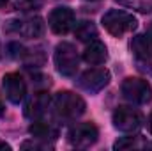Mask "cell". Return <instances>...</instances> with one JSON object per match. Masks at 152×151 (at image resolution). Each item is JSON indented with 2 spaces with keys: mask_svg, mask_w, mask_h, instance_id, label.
<instances>
[{
  "mask_svg": "<svg viewBox=\"0 0 152 151\" xmlns=\"http://www.w3.org/2000/svg\"><path fill=\"white\" fill-rule=\"evenodd\" d=\"M53 112L57 114L60 119H76L85 112L87 103L85 100L71 91H60L53 98Z\"/></svg>",
  "mask_w": 152,
  "mask_h": 151,
  "instance_id": "1",
  "label": "cell"
},
{
  "mask_svg": "<svg viewBox=\"0 0 152 151\" xmlns=\"http://www.w3.org/2000/svg\"><path fill=\"white\" fill-rule=\"evenodd\" d=\"M101 21H103V27L115 38H120L127 32H133L138 27V20L131 13H126L120 9H112V11L104 13Z\"/></svg>",
  "mask_w": 152,
  "mask_h": 151,
  "instance_id": "2",
  "label": "cell"
},
{
  "mask_svg": "<svg viewBox=\"0 0 152 151\" xmlns=\"http://www.w3.org/2000/svg\"><path fill=\"white\" fill-rule=\"evenodd\" d=\"M55 68L60 75L64 76H73L78 71V66H80V57H78V52H76L75 44L67 43V41H62L57 44L55 48Z\"/></svg>",
  "mask_w": 152,
  "mask_h": 151,
  "instance_id": "3",
  "label": "cell"
},
{
  "mask_svg": "<svg viewBox=\"0 0 152 151\" xmlns=\"http://www.w3.org/2000/svg\"><path fill=\"white\" fill-rule=\"evenodd\" d=\"M120 91L127 101L136 103V105H145L152 100V87L145 78L129 76L122 82Z\"/></svg>",
  "mask_w": 152,
  "mask_h": 151,
  "instance_id": "4",
  "label": "cell"
},
{
  "mask_svg": "<svg viewBox=\"0 0 152 151\" xmlns=\"http://www.w3.org/2000/svg\"><path fill=\"white\" fill-rule=\"evenodd\" d=\"M113 126L120 132H138L143 126V115L138 109L133 107H117L113 112Z\"/></svg>",
  "mask_w": 152,
  "mask_h": 151,
  "instance_id": "5",
  "label": "cell"
},
{
  "mask_svg": "<svg viewBox=\"0 0 152 151\" xmlns=\"http://www.w3.org/2000/svg\"><path fill=\"white\" fill-rule=\"evenodd\" d=\"M97 137H99V130L94 123H78L67 133V141L76 148H88L96 144Z\"/></svg>",
  "mask_w": 152,
  "mask_h": 151,
  "instance_id": "6",
  "label": "cell"
},
{
  "mask_svg": "<svg viewBox=\"0 0 152 151\" xmlns=\"http://www.w3.org/2000/svg\"><path fill=\"white\" fill-rule=\"evenodd\" d=\"M46 30V25L42 21V18L32 16V18H25V20H11L7 25V32H14L25 38L36 39L41 38Z\"/></svg>",
  "mask_w": 152,
  "mask_h": 151,
  "instance_id": "7",
  "label": "cell"
},
{
  "mask_svg": "<svg viewBox=\"0 0 152 151\" xmlns=\"http://www.w3.org/2000/svg\"><path fill=\"white\" fill-rule=\"evenodd\" d=\"M110 82V71L108 70H103V68H94V70H88L85 71L83 75L80 76L78 80V85L90 93V94H96L99 93L101 89H104Z\"/></svg>",
  "mask_w": 152,
  "mask_h": 151,
  "instance_id": "8",
  "label": "cell"
},
{
  "mask_svg": "<svg viewBox=\"0 0 152 151\" xmlns=\"http://www.w3.org/2000/svg\"><path fill=\"white\" fill-rule=\"evenodd\" d=\"M48 25L51 32L64 36L75 27V13L69 7H55L48 16Z\"/></svg>",
  "mask_w": 152,
  "mask_h": 151,
  "instance_id": "9",
  "label": "cell"
},
{
  "mask_svg": "<svg viewBox=\"0 0 152 151\" xmlns=\"http://www.w3.org/2000/svg\"><path fill=\"white\" fill-rule=\"evenodd\" d=\"M2 89L5 98L11 103H20L25 100L27 96V84L23 80V76L18 73H7L2 78Z\"/></svg>",
  "mask_w": 152,
  "mask_h": 151,
  "instance_id": "10",
  "label": "cell"
},
{
  "mask_svg": "<svg viewBox=\"0 0 152 151\" xmlns=\"http://www.w3.org/2000/svg\"><path fill=\"white\" fill-rule=\"evenodd\" d=\"M51 100L46 91H37L30 96V100L25 103V115L28 119H39L42 114L48 110Z\"/></svg>",
  "mask_w": 152,
  "mask_h": 151,
  "instance_id": "11",
  "label": "cell"
},
{
  "mask_svg": "<svg viewBox=\"0 0 152 151\" xmlns=\"http://www.w3.org/2000/svg\"><path fill=\"white\" fill-rule=\"evenodd\" d=\"M108 59V50L104 46V43L94 39V41H88V44L85 46L83 50V61L88 62L90 66H99L103 64L104 61Z\"/></svg>",
  "mask_w": 152,
  "mask_h": 151,
  "instance_id": "12",
  "label": "cell"
},
{
  "mask_svg": "<svg viewBox=\"0 0 152 151\" xmlns=\"http://www.w3.org/2000/svg\"><path fill=\"white\" fill-rule=\"evenodd\" d=\"M131 50L133 53L142 59V61H151L152 59V38L149 34H138L131 41Z\"/></svg>",
  "mask_w": 152,
  "mask_h": 151,
  "instance_id": "13",
  "label": "cell"
},
{
  "mask_svg": "<svg viewBox=\"0 0 152 151\" xmlns=\"http://www.w3.org/2000/svg\"><path fill=\"white\" fill-rule=\"evenodd\" d=\"M30 135H34L39 141H48V139H57L58 137V130L50 124V123H42V121H34L28 128Z\"/></svg>",
  "mask_w": 152,
  "mask_h": 151,
  "instance_id": "14",
  "label": "cell"
},
{
  "mask_svg": "<svg viewBox=\"0 0 152 151\" xmlns=\"http://www.w3.org/2000/svg\"><path fill=\"white\" fill-rule=\"evenodd\" d=\"M75 36L80 41H94L97 38V27L92 21H80L75 27Z\"/></svg>",
  "mask_w": 152,
  "mask_h": 151,
  "instance_id": "15",
  "label": "cell"
},
{
  "mask_svg": "<svg viewBox=\"0 0 152 151\" xmlns=\"http://www.w3.org/2000/svg\"><path fill=\"white\" fill-rule=\"evenodd\" d=\"M117 2L138 13H152V0H117Z\"/></svg>",
  "mask_w": 152,
  "mask_h": 151,
  "instance_id": "16",
  "label": "cell"
},
{
  "mask_svg": "<svg viewBox=\"0 0 152 151\" xmlns=\"http://www.w3.org/2000/svg\"><path fill=\"white\" fill-rule=\"evenodd\" d=\"M131 148H140L138 137H122L113 144V150H131Z\"/></svg>",
  "mask_w": 152,
  "mask_h": 151,
  "instance_id": "17",
  "label": "cell"
},
{
  "mask_svg": "<svg viewBox=\"0 0 152 151\" xmlns=\"http://www.w3.org/2000/svg\"><path fill=\"white\" fill-rule=\"evenodd\" d=\"M16 5L21 11H36L42 5V0H16Z\"/></svg>",
  "mask_w": 152,
  "mask_h": 151,
  "instance_id": "18",
  "label": "cell"
},
{
  "mask_svg": "<svg viewBox=\"0 0 152 151\" xmlns=\"http://www.w3.org/2000/svg\"><path fill=\"white\" fill-rule=\"evenodd\" d=\"M7 52H9V55H11L12 59H23L25 53H27L25 46L20 44V43H11V44L7 46Z\"/></svg>",
  "mask_w": 152,
  "mask_h": 151,
  "instance_id": "19",
  "label": "cell"
},
{
  "mask_svg": "<svg viewBox=\"0 0 152 151\" xmlns=\"http://www.w3.org/2000/svg\"><path fill=\"white\" fill-rule=\"evenodd\" d=\"M21 148H23V150H27V148H32V150L42 148V150H46V148H50V146H48V144H39V142H23Z\"/></svg>",
  "mask_w": 152,
  "mask_h": 151,
  "instance_id": "20",
  "label": "cell"
},
{
  "mask_svg": "<svg viewBox=\"0 0 152 151\" xmlns=\"http://www.w3.org/2000/svg\"><path fill=\"white\" fill-rule=\"evenodd\" d=\"M0 150H2V151H9V150H11V146H9L7 142H4V141H0Z\"/></svg>",
  "mask_w": 152,
  "mask_h": 151,
  "instance_id": "21",
  "label": "cell"
},
{
  "mask_svg": "<svg viewBox=\"0 0 152 151\" xmlns=\"http://www.w3.org/2000/svg\"><path fill=\"white\" fill-rule=\"evenodd\" d=\"M4 112H5V107H4V101L0 98V115H4Z\"/></svg>",
  "mask_w": 152,
  "mask_h": 151,
  "instance_id": "22",
  "label": "cell"
},
{
  "mask_svg": "<svg viewBox=\"0 0 152 151\" xmlns=\"http://www.w3.org/2000/svg\"><path fill=\"white\" fill-rule=\"evenodd\" d=\"M149 130H151V133H152V112L149 115Z\"/></svg>",
  "mask_w": 152,
  "mask_h": 151,
  "instance_id": "23",
  "label": "cell"
},
{
  "mask_svg": "<svg viewBox=\"0 0 152 151\" xmlns=\"http://www.w3.org/2000/svg\"><path fill=\"white\" fill-rule=\"evenodd\" d=\"M149 36L152 38V25H151V29H149Z\"/></svg>",
  "mask_w": 152,
  "mask_h": 151,
  "instance_id": "24",
  "label": "cell"
},
{
  "mask_svg": "<svg viewBox=\"0 0 152 151\" xmlns=\"http://www.w3.org/2000/svg\"><path fill=\"white\" fill-rule=\"evenodd\" d=\"M5 2H7V0H0V5H4V4H5Z\"/></svg>",
  "mask_w": 152,
  "mask_h": 151,
  "instance_id": "25",
  "label": "cell"
}]
</instances>
